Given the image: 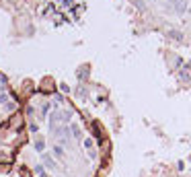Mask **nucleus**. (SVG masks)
Returning <instances> with one entry per match:
<instances>
[{
  "label": "nucleus",
  "instance_id": "4",
  "mask_svg": "<svg viewBox=\"0 0 191 177\" xmlns=\"http://www.w3.org/2000/svg\"><path fill=\"white\" fill-rule=\"evenodd\" d=\"M35 148L37 150H43V138H37L35 140Z\"/></svg>",
  "mask_w": 191,
  "mask_h": 177
},
{
  "label": "nucleus",
  "instance_id": "6",
  "mask_svg": "<svg viewBox=\"0 0 191 177\" xmlns=\"http://www.w3.org/2000/svg\"><path fill=\"white\" fill-rule=\"evenodd\" d=\"M169 35H171V37H173V39H181V37H183V35H181V33H179V31H171V33H169Z\"/></svg>",
  "mask_w": 191,
  "mask_h": 177
},
{
  "label": "nucleus",
  "instance_id": "3",
  "mask_svg": "<svg viewBox=\"0 0 191 177\" xmlns=\"http://www.w3.org/2000/svg\"><path fill=\"white\" fill-rule=\"evenodd\" d=\"M54 154H56L58 159H62V157H64V148H62L60 144H56V146H54Z\"/></svg>",
  "mask_w": 191,
  "mask_h": 177
},
{
  "label": "nucleus",
  "instance_id": "11",
  "mask_svg": "<svg viewBox=\"0 0 191 177\" xmlns=\"http://www.w3.org/2000/svg\"><path fill=\"white\" fill-rule=\"evenodd\" d=\"M0 82H6V76L4 74H0Z\"/></svg>",
  "mask_w": 191,
  "mask_h": 177
},
{
  "label": "nucleus",
  "instance_id": "7",
  "mask_svg": "<svg viewBox=\"0 0 191 177\" xmlns=\"http://www.w3.org/2000/svg\"><path fill=\"white\" fill-rule=\"evenodd\" d=\"M60 88H62V91H64V93H70V86H68L66 82H62V84H60Z\"/></svg>",
  "mask_w": 191,
  "mask_h": 177
},
{
  "label": "nucleus",
  "instance_id": "2",
  "mask_svg": "<svg viewBox=\"0 0 191 177\" xmlns=\"http://www.w3.org/2000/svg\"><path fill=\"white\" fill-rule=\"evenodd\" d=\"M72 134H74V138H76V140H80V138H82V130H80L76 124L72 126Z\"/></svg>",
  "mask_w": 191,
  "mask_h": 177
},
{
  "label": "nucleus",
  "instance_id": "13",
  "mask_svg": "<svg viewBox=\"0 0 191 177\" xmlns=\"http://www.w3.org/2000/svg\"><path fill=\"white\" fill-rule=\"evenodd\" d=\"M173 2H177V0H173Z\"/></svg>",
  "mask_w": 191,
  "mask_h": 177
},
{
  "label": "nucleus",
  "instance_id": "5",
  "mask_svg": "<svg viewBox=\"0 0 191 177\" xmlns=\"http://www.w3.org/2000/svg\"><path fill=\"white\" fill-rule=\"evenodd\" d=\"M47 111H50V103H43V107H41V115H45Z\"/></svg>",
  "mask_w": 191,
  "mask_h": 177
},
{
  "label": "nucleus",
  "instance_id": "9",
  "mask_svg": "<svg viewBox=\"0 0 191 177\" xmlns=\"http://www.w3.org/2000/svg\"><path fill=\"white\" fill-rule=\"evenodd\" d=\"M84 146H86V148H90V146H92V140H90V138H86V140H84Z\"/></svg>",
  "mask_w": 191,
  "mask_h": 177
},
{
  "label": "nucleus",
  "instance_id": "12",
  "mask_svg": "<svg viewBox=\"0 0 191 177\" xmlns=\"http://www.w3.org/2000/svg\"><path fill=\"white\" fill-rule=\"evenodd\" d=\"M37 175H39V177H50V175H45L43 171H41V173H37Z\"/></svg>",
  "mask_w": 191,
  "mask_h": 177
},
{
  "label": "nucleus",
  "instance_id": "8",
  "mask_svg": "<svg viewBox=\"0 0 191 177\" xmlns=\"http://www.w3.org/2000/svg\"><path fill=\"white\" fill-rule=\"evenodd\" d=\"M21 175H23V177H31V175L27 173V169H25V167H21Z\"/></svg>",
  "mask_w": 191,
  "mask_h": 177
},
{
  "label": "nucleus",
  "instance_id": "10",
  "mask_svg": "<svg viewBox=\"0 0 191 177\" xmlns=\"http://www.w3.org/2000/svg\"><path fill=\"white\" fill-rule=\"evenodd\" d=\"M136 4H138V8H144V0H136Z\"/></svg>",
  "mask_w": 191,
  "mask_h": 177
},
{
  "label": "nucleus",
  "instance_id": "1",
  "mask_svg": "<svg viewBox=\"0 0 191 177\" xmlns=\"http://www.w3.org/2000/svg\"><path fill=\"white\" fill-rule=\"evenodd\" d=\"M43 163H45L47 167H52V169H56V163H54V159H52V157H50V154H47V152L43 154Z\"/></svg>",
  "mask_w": 191,
  "mask_h": 177
}]
</instances>
